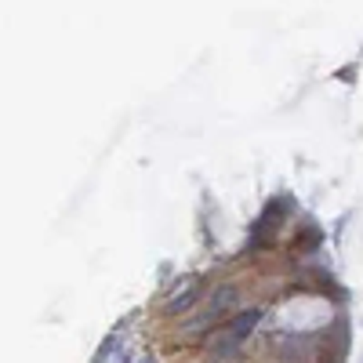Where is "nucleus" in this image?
<instances>
[{"instance_id": "f257e3e1", "label": "nucleus", "mask_w": 363, "mask_h": 363, "mask_svg": "<svg viewBox=\"0 0 363 363\" xmlns=\"http://www.w3.org/2000/svg\"><path fill=\"white\" fill-rule=\"evenodd\" d=\"M258 320H262V309H244V312H240V316H236L229 327H222L218 335H211V338H208V349H211L218 360H229V356L244 345V338L251 335V330H255V323H258Z\"/></svg>"}, {"instance_id": "f03ea898", "label": "nucleus", "mask_w": 363, "mask_h": 363, "mask_svg": "<svg viewBox=\"0 0 363 363\" xmlns=\"http://www.w3.org/2000/svg\"><path fill=\"white\" fill-rule=\"evenodd\" d=\"M240 302V291L233 287V283H222V287H214V294H211V302L203 305V316L196 320V323H189V330H200L203 323H211V320H218V316H226V312Z\"/></svg>"}, {"instance_id": "7ed1b4c3", "label": "nucleus", "mask_w": 363, "mask_h": 363, "mask_svg": "<svg viewBox=\"0 0 363 363\" xmlns=\"http://www.w3.org/2000/svg\"><path fill=\"white\" fill-rule=\"evenodd\" d=\"M196 291H200V280L196 276H189L185 280V287H178L175 294L167 298V305H164V312H171V316H178V312H185L189 305H193V298H196Z\"/></svg>"}]
</instances>
